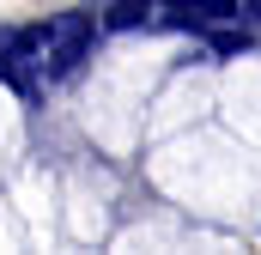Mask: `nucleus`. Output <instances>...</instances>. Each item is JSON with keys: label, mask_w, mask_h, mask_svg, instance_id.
Listing matches in <instances>:
<instances>
[{"label": "nucleus", "mask_w": 261, "mask_h": 255, "mask_svg": "<svg viewBox=\"0 0 261 255\" xmlns=\"http://www.w3.org/2000/svg\"><path fill=\"white\" fill-rule=\"evenodd\" d=\"M55 31V43H49V73H79V61H85V49H91V12H67V18H55L49 24Z\"/></svg>", "instance_id": "nucleus-1"}, {"label": "nucleus", "mask_w": 261, "mask_h": 255, "mask_svg": "<svg viewBox=\"0 0 261 255\" xmlns=\"http://www.w3.org/2000/svg\"><path fill=\"white\" fill-rule=\"evenodd\" d=\"M152 18V0H110V12H103V31H140Z\"/></svg>", "instance_id": "nucleus-2"}, {"label": "nucleus", "mask_w": 261, "mask_h": 255, "mask_svg": "<svg viewBox=\"0 0 261 255\" xmlns=\"http://www.w3.org/2000/svg\"><path fill=\"white\" fill-rule=\"evenodd\" d=\"M158 6H164L170 24H182V31H206V0H158Z\"/></svg>", "instance_id": "nucleus-3"}, {"label": "nucleus", "mask_w": 261, "mask_h": 255, "mask_svg": "<svg viewBox=\"0 0 261 255\" xmlns=\"http://www.w3.org/2000/svg\"><path fill=\"white\" fill-rule=\"evenodd\" d=\"M206 49H213V55H249V31H231V24H206Z\"/></svg>", "instance_id": "nucleus-4"}, {"label": "nucleus", "mask_w": 261, "mask_h": 255, "mask_svg": "<svg viewBox=\"0 0 261 255\" xmlns=\"http://www.w3.org/2000/svg\"><path fill=\"white\" fill-rule=\"evenodd\" d=\"M237 12H243L237 0H206V24H231Z\"/></svg>", "instance_id": "nucleus-5"}, {"label": "nucleus", "mask_w": 261, "mask_h": 255, "mask_svg": "<svg viewBox=\"0 0 261 255\" xmlns=\"http://www.w3.org/2000/svg\"><path fill=\"white\" fill-rule=\"evenodd\" d=\"M243 6H249V12H261V0H243Z\"/></svg>", "instance_id": "nucleus-6"}]
</instances>
